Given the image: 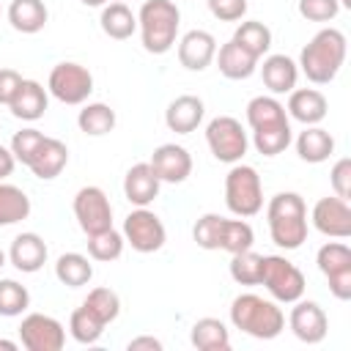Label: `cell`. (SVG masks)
I'll use <instances>...</instances> for the list:
<instances>
[{"mask_svg": "<svg viewBox=\"0 0 351 351\" xmlns=\"http://www.w3.org/2000/svg\"><path fill=\"white\" fill-rule=\"evenodd\" d=\"M151 170L159 181H167V184H181L189 178L192 173V156L184 145H176V143H165L159 145L154 154H151Z\"/></svg>", "mask_w": 351, "mask_h": 351, "instance_id": "15", "label": "cell"}, {"mask_svg": "<svg viewBox=\"0 0 351 351\" xmlns=\"http://www.w3.org/2000/svg\"><path fill=\"white\" fill-rule=\"evenodd\" d=\"M82 5H88V8H99V5H104L107 0H80Z\"/></svg>", "mask_w": 351, "mask_h": 351, "instance_id": "50", "label": "cell"}, {"mask_svg": "<svg viewBox=\"0 0 351 351\" xmlns=\"http://www.w3.org/2000/svg\"><path fill=\"white\" fill-rule=\"evenodd\" d=\"M343 60H346V36L337 27H324L304 44L296 66H302L310 82L326 85L337 77Z\"/></svg>", "mask_w": 351, "mask_h": 351, "instance_id": "1", "label": "cell"}, {"mask_svg": "<svg viewBox=\"0 0 351 351\" xmlns=\"http://www.w3.org/2000/svg\"><path fill=\"white\" fill-rule=\"evenodd\" d=\"M252 241H255V233L250 228V222L244 219H225L222 225V244L219 250L236 255V252H244V250H252Z\"/></svg>", "mask_w": 351, "mask_h": 351, "instance_id": "38", "label": "cell"}, {"mask_svg": "<svg viewBox=\"0 0 351 351\" xmlns=\"http://www.w3.org/2000/svg\"><path fill=\"white\" fill-rule=\"evenodd\" d=\"M299 14L307 22H329L340 11V0H299Z\"/></svg>", "mask_w": 351, "mask_h": 351, "instance_id": "43", "label": "cell"}, {"mask_svg": "<svg viewBox=\"0 0 351 351\" xmlns=\"http://www.w3.org/2000/svg\"><path fill=\"white\" fill-rule=\"evenodd\" d=\"M167 230L162 225V219L148 211L145 206H137L134 211L126 214L123 219V241L132 244V250L137 252H156L165 247Z\"/></svg>", "mask_w": 351, "mask_h": 351, "instance_id": "10", "label": "cell"}, {"mask_svg": "<svg viewBox=\"0 0 351 351\" xmlns=\"http://www.w3.org/2000/svg\"><path fill=\"white\" fill-rule=\"evenodd\" d=\"M44 137H47V134L38 132V129H22V132H16V134L11 137V154H14V159L22 162V165H27Z\"/></svg>", "mask_w": 351, "mask_h": 351, "instance_id": "42", "label": "cell"}, {"mask_svg": "<svg viewBox=\"0 0 351 351\" xmlns=\"http://www.w3.org/2000/svg\"><path fill=\"white\" fill-rule=\"evenodd\" d=\"M217 55V38L208 30H189L178 41V60L189 71H203Z\"/></svg>", "mask_w": 351, "mask_h": 351, "instance_id": "16", "label": "cell"}, {"mask_svg": "<svg viewBox=\"0 0 351 351\" xmlns=\"http://www.w3.org/2000/svg\"><path fill=\"white\" fill-rule=\"evenodd\" d=\"M47 90L41 88V82L36 80H22L16 96L11 99L8 110L14 112V118L19 121H38L44 112H47Z\"/></svg>", "mask_w": 351, "mask_h": 351, "instance_id": "24", "label": "cell"}, {"mask_svg": "<svg viewBox=\"0 0 351 351\" xmlns=\"http://www.w3.org/2000/svg\"><path fill=\"white\" fill-rule=\"evenodd\" d=\"M19 340L27 351H60L66 343V329L52 315L30 313L19 324Z\"/></svg>", "mask_w": 351, "mask_h": 351, "instance_id": "12", "label": "cell"}, {"mask_svg": "<svg viewBox=\"0 0 351 351\" xmlns=\"http://www.w3.org/2000/svg\"><path fill=\"white\" fill-rule=\"evenodd\" d=\"M313 225L318 233L329 239H348L351 236V208L343 197H321L313 206Z\"/></svg>", "mask_w": 351, "mask_h": 351, "instance_id": "13", "label": "cell"}, {"mask_svg": "<svg viewBox=\"0 0 351 351\" xmlns=\"http://www.w3.org/2000/svg\"><path fill=\"white\" fill-rule=\"evenodd\" d=\"M66 162H69V148H66V143H60V140H55V137H44L41 145L36 148V154L30 156L27 167L33 170L36 178L49 181V178H55V176L63 173Z\"/></svg>", "mask_w": 351, "mask_h": 351, "instance_id": "18", "label": "cell"}, {"mask_svg": "<svg viewBox=\"0 0 351 351\" xmlns=\"http://www.w3.org/2000/svg\"><path fill=\"white\" fill-rule=\"evenodd\" d=\"M271 241L282 250H299L307 241V206L296 192H277L266 206Z\"/></svg>", "mask_w": 351, "mask_h": 351, "instance_id": "2", "label": "cell"}, {"mask_svg": "<svg viewBox=\"0 0 351 351\" xmlns=\"http://www.w3.org/2000/svg\"><path fill=\"white\" fill-rule=\"evenodd\" d=\"M3 266H5V252L0 250V269H3Z\"/></svg>", "mask_w": 351, "mask_h": 351, "instance_id": "51", "label": "cell"}, {"mask_svg": "<svg viewBox=\"0 0 351 351\" xmlns=\"http://www.w3.org/2000/svg\"><path fill=\"white\" fill-rule=\"evenodd\" d=\"M335 151V137L321 129L318 123L315 126H304V132L296 137V154L302 162H310V165H318V162H326Z\"/></svg>", "mask_w": 351, "mask_h": 351, "instance_id": "25", "label": "cell"}, {"mask_svg": "<svg viewBox=\"0 0 351 351\" xmlns=\"http://www.w3.org/2000/svg\"><path fill=\"white\" fill-rule=\"evenodd\" d=\"M230 324L255 340H274L285 329V315L271 299L258 293H239L230 304Z\"/></svg>", "mask_w": 351, "mask_h": 351, "instance_id": "3", "label": "cell"}, {"mask_svg": "<svg viewBox=\"0 0 351 351\" xmlns=\"http://www.w3.org/2000/svg\"><path fill=\"white\" fill-rule=\"evenodd\" d=\"M77 126H80V132H85L90 137L110 134L115 129V110L110 104H101V101L85 104L77 115Z\"/></svg>", "mask_w": 351, "mask_h": 351, "instance_id": "31", "label": "cell"}, {"mask_svg": "<svg viewBox=\"0 0 351 351\" xmlns=\"http://www.w3.org/2000/svg\"><path fill=\"white\" fill-rule=\"evenodd\" d=\"M8 261L25 271V274H33L38 271L44 263H47V244L38 233H19L14 241H11V250H8Z\"/></svg>", "mask_w": 351, "mask_h": 351, "instance_id": "20", "label": "cell"}, {"mask_svg": "<svg viewBox=\"0 0 351 351\" xmlns=\"http://www.w3.org/2000/svg\"><path fill=\"white\" fill-rule=\"evenodd\" d=\"M233 41L241 44L250 55H255V58L261 60V58L269 52V47H271V30H269L263 22L250 19V22H241V25L236 27Z\"/></svg>", "mask_w": 351, "mask_h": 351, "instance_id": "33", "label": "cell"}, {"mask_svg": "<svg viewBox=\"0 0 351 351\" xmlns=\"http://www.w3.org/2000/svg\"><path fill=\"white\" fill-rule=\"evenodd\" d=\"M225 206L236 217H255L263 208V184L255 167L233 165L225 176Z\"/></svg>", "mask_w": 351, "mask_h": 351, "instance_id": "5", "label": "cell"}, {"mask_svg": "<svg viewBox=\"0 0 351 351\" xmlns=\"http://www.w3.org/2000/svg\"><path fill=\"white\" fill-rule=\"evenodd\" d=\"M0 348H3V351H16V343H14V340H5V337H0Z\"/></svg>", "mask_w": 351, "mask_h": 351, "instance_id": "49", "label": "cell"}, {"mask_svg": "<svg viewBox=\"0 0 351 351\" xmlns=\"http://www.w3.org/2000/svg\"><path fill=\"white\" fill-rule=\"evenodd\" d=\"M222 225H225V217L219 214H203L195 228H192V239L197 247L203 250H219L222 244Z\"/></svg>", "mask_w": 351, "mask_h": 351, "instance_id": "41", "label": "cell"}, {"mask_svg": "<svg viewBox=\"0 0 351 351\" xmlns=\"http://www.w3.org/2000/svg\"><path fill=\"white\" fill-rule=\"evenodd\" d=\"M203 115H206L203 99H197V96H192V93H184V96H178V99H173V101L167 104V110H165V123H167V129L176 132V134H189V132H195V129L200 126Z\"/></svg>", "mask_w": 351, "mask_h": 351, "instance_id": "17", "label": "cell"}, {"mask_svg": "<svg viewBox=\"0 0 351 351\" xmlns=\"http://www.w3.org/2000/svg\"><path fill=\"white\" fill-rule=\"evenodd\" d=\"M159 184H162V181L154 176L151 165H148V162H140V165H134V167L126 170L123 195H126V200L134 203V206H148V203L156 200Z\"/></svg>", "mask_w": 351, "mask_h": 351, "instance_id": "21", "label": "cell"}, {"mask_svg": "<svg viewBox=\"0 0 351 351\" xmlns=\"http://www.w3.org/2000/svg\"><path fill=\"white\" fill-rule=\"evenodd\" d=\"M82 307H88V310L107 326V324H112V321L118 318V313H121V299H118V293H115L112 288H93V291L85 296Z\"/></svg>", "mask_w": 351, "mask_h": 351, "instance_id": "37", "label": "cell"}, {"mask_svg": "<svg viewBox=\"0 0 351 351\" xmlns=\"http://www.w3.org/2000/svg\"><path fill=\"white\" fill-rule=\"evenodd\" d=\"M69 332H71V337H74L77 343L93 346V343H99V337H101V332H104V324H101L88 307H77V310L71 313V318H69Z\"/></svg>", "mask_w": 351, "mask_h": 351, "instance_id": "36", "label": "cell"}, {"mask_svg": "<svg viewBox=\"0 0 351 351\" xmlns=\"http://www.w3.org/2000/svg\"><path fill=\"white\" fill-rule=\"evenodd\" d=\"M326 110H329L326 96L321 90H315V88H299V90L293 88L291 96H288V112H291V118L299 121V123H304V126L321 123L326 118Z\"/></svg>", "mask_w": 351, "mask_h": 351, "instance_id": "19", "label": "cell"}, {"mask_svg": "<svg viewBox=\"0 0 351 351\" xmlns=\"http://www.w3.org/2000/svg\"><path fill=\"white\" fill-rule=\"evenodd\" d=\"M137 348L159 351L162 348V340H156V337H134V340H129V351H137Z\"/></svg>", "mask_w": 351, "mask_h": 351, "instance_id": "48", "label": "cell"}, {"mask_svg": "<svg viewBox=\"0 0 351 351\" xmlns=\"http://www.w3.org/2000/svg\"><path fill=\"white\" fill-rule=\"evenodd\" d=\"M49 93L63 104H82L93 93V77L85 66L63 60L49 71Z\"/></svg>", "mask_w": 351, "mask_h": 351, "instance_id": "9", "label": "cell"}, {"mask_svg": "<svg viewBox=\"0 0 351 351\" xmlns=\"http://www.w3.org/2000/svg\"><path fill=\"white\" fill-rule=\"evenodd\" d=\"M258 285H266L271 299L285 302V304H293L296 299H302L304 288H307L304 274L282 255H263L261 258V282Z\"/></svg>", "mask_w": 351, "mask_h": 351, "instance_id": "6", "label": "cell"}, {"mask_svg": "<svg viewBox=\"0 0 351 351\" xmlns=\"http://www.w3.org/2000/svg\"><path fill=\"white\" fill-rule=\"evenodd\" d=\"M206 143H208L214 159L228 162V165L241 162V156L247 154V145H250L247 132L230 115H217L214 121H208V126H206Z\"/></svg>", "mask_w": 351, "mask_h": 351, "instance_id": "7", "label": "cell"}, {"mask_svg": "<svg viewBox=\"0 0 351 351\" xmlns=\"http://www.w3.org/2000/svg\"><path fill=\"white\" fill-rule=\"evenodd\" d=\"M214 58H217L219 74L228 77V80H247V77H252L255 69H258V58L250 55V52H247L241 44H236L233 38H230L228 44H222V47H219V55H214Z\"/></svg>", "mask_w": 351, "mask_h": 351, "instance_id": "23", "label": "cell"}, {"mask_svg": "<svg viewBox=\"0 0 351 351\" xmlns=\"http://www.w3.org/2000/svg\"><path fill=\"white\" fill-rule=\"evenodd\" d=\"M27 214H30V197L19 186L0 181V225H16L27 219Z\"/></svg>", "mask_w": 351, "mask_h": 351, "instance_id": "32", "label": "cell"}, {"mask_svg": "<svg viewBox=\"0 0 351 351\" xmlns=\"http://www.w3.org/2000/svg\"><path fill=\"white\" fill-rule=\"evenodd\" d=\"M315 263L321 274L329 280L332 296L340 302H348L351 299V250L343 241H326L318 250Z\"/></svg>", "mask_w": 351, "mask_h": 351, "instance_id": "8", "label": "cell"}, {"mask_svg": "<svg viewBox=\"0 0 351 351\" xmlns=\"http://www.w3.org/2000/svg\"><path fill=\"white\" fill-rule=\"evenodd\" d=\"M47 5L41 0H11L8 5V22L14 30L19 33H38L44 25H47Z\"/></svg>", "mask_w": 351, "mask_h": 351, "instance_id": "27", "label": "cell"}, {"mask_svg": "<svg viewBox=\"0 0 351 351\" xmlns=\"http://www.w3.org/2000/svg\"><path fill=\"white\" fill-rule=\"evenodd\" d=\"M123 233H118L115 228H107L101 233H93L88 236V255L93 261H101V263H110V261H118L121 252H123Z\"/></svg>", "mask_w": 351, "mask_h": 351, "instance_id": "35", "label": "cell"}, {"mask_svg": "<svg viewBox=\"0 0 351 351\" xmlns=\"http://www.w3.org/2000/svg\"><path fill=\"white\" fill-rule=\"evenodd\" d=\"M101 30L115 38V41H123L129 38L134 30H137V16L132 14V8L126 3H110L101 8Z\"/></svg>", "mask_w": 351, "mask_h": 351, "instance_id": "28", "label": "cell"}, {"mask_svg": "<svg viewBox=\"0 0 351 351\" xmlns=\"http://www.w3.org/2000/svg\"><path fill=\"white\" fill-rule=\"evenodd\" d=\"M30 304V293L22 282L16 280H0V315L5 318H14V315H22Z\"/></svg>", "mask_w": 351, "mask_h": 351, "instance_id": "39", "label": "cell"}, {"mask_svg": "<svg viewBox=\"0 0 351 351\" xmlns=\"http://www.w3.org/2000/svg\"><path fill=\"white\" fill-rule=\"evenodd\" d=\"M211 16L219 22H239L247 14V0H206Z\"/></svg>", "mask_w": 351, "mask_h": 351, "instance_id": "44", "label": "cell"}, {"mask_svg": "<svg viewBox=\"0 0 351 351\" xmlns=\"http://www.w3.org/2000/svg\"><path fill=\"white\" fill-rule=\"evenodd\" d=\"M181 25V11L173 0H145L137 14V27L143 47L151 55H165L173 49Z\"/></svg>", "mask_w": 351, "mask_h": 351, "instance_id": "4", "label": "cell"}, {"mask_svg": "<svg viewBox=\"0 0 351 351\" xmlns=\"http://www.w3.org/2000/svg\"><path fill=\"white\" fill-rule=\"evenodd\" d=\"M112 3H123V0H112Z\"/></svg>", "mask_w": 351, "mask_h": 351, "instance_id": "52", "label": "cell"}, {"mask_svg": "<svg viewBox=\"0 0 351 351\" xmlns=\"http://www.w3.org/2000/svg\"><path fill=\"white\" fill-rule=\"evenodd\" d=\"M189 340L197 351H228L230 348V332L219 318H200L192 324Z\"/></svg>", "mask_w": 351, "mask_h": 351, "instance_id": "26", "label": "cell"}, {"mask_svg": "<svg viewBox=\"0 0 351 351\" xmlns=\"http://www.w3.org/2000/svg\"><path fill=\"white\" fill-rule=\"evenodd\" d=\"M329 181H332L335 195L343 197V200H348L351 197V159H346V156L337 159L335 167H332V173H329Z\"/></svg>", "mask_w": 351, "mask_h": 351, "instance_id": "45", "label": "cell"}, {"mask_svg": "<svg viewBox=\"0 0 351 351\" xmlns=\"http://www.w3.org/2000/svg\"><path fill=\"white\" fill-rule=\"evenodd\" d=\"M288 326L307 346L321 343L329 332V321H326V313L321 310V304L318 302H302V299L293 302V310L288 315Z\"/></svg>", "mask_w": 351, "mask_h": 351, "instance_id": "14", "label": "cell"}, {"mask_svg": "<svg viewBox=\"0 0 351 351\" xmlns=\"http://www.w3.org/2000/svg\"><path fill=\"white\" fill-rule=\"evenodd\" d=\"M261 258L258 252L252 250H244V252H236L230 258V277L239 282V285H258L261 282Z\"/></svg>", "mask_w": 351, "mask_h": 351, "instance_id": "40", "label": "cell"}, {"mask_svg": "<svg viewBox=\"0 0 351 351\" xmlns=\"http://www.w3.org/2000/svg\"><path fill=\"white\" fill-rule=\"evenodd\" d=\"M252 145L263 156H277L291 145V123H277L252 132Z\"/></svg>", "mask_w": 351, "mask_h": 351, "instance_id": "34", "label": "cell"}, {"mask_svg": "<svg viewBox=\"0 0 351 351\" xmlns=\"http://www.w3.org/2000/svg\"><path fill=\"white\" fill-rule=\"evenodd\" d=\"M74 217H77L85 236H93V233H101V230L112 228V206H110L104 189L82 186L74 195Z\"/></svg>", "mask_w": 351, "mask_h": 351, "instance_id": "11", "label": "cell"}, {"mask_svg": "<svg viewBox=\"0 0 351 351\" xmlns=\"http://www.w3.org/2000/svg\"><path fill=\"white\" fill-rule=\"evenodd\" d=\"M261 77L271 93H291L299 80V66L288 55H269L263 58Z\"/></svg>", "mask_w": 351, "mask_h": 351, "instance_id": "22", "label": "cell"}, {"mask_svg": "<svg viewBox=\"0 0 351 351\" xmlns=\"http://www.w3.org/2000/svg\"><path fill=\"white\" fill-rule=\"evenodd\" d=\"M14 165H16V159H14L11 148L0 145V181H3V178H8V176L14 173Z\"/></svg>", "mask_w": 351, "mask_h": 351, "instance_id": "47", "label": "cell"}, {"mask_svg": "<svg viewBox=\"0 0 351 351\" xmlns=\"http://www.w3.org/2000/svg\"><path fill=\"white\" fill-rule=\"evenodd\" d=\"M247 123L250 129H266V126H277V123H288L285 107L274 99V96H255L247 104Z\"/></svg>", "mask_w": 351, "mask_h": 351, "instance_id": "29", "label": "cell"}, {"mask_svg": "<svg viewBox=\"0 0 351 351\" xmlns=\"http://www.w3.org/2000/svg\"><path fill=\"white\" fill-rule=\"evenodd\" d=\"M19 85H22V74H19V71H14V69H0V104L8 107L11 99L16 96Z\"/></svg>", "mask_w": 351, "mask_h": 351, "instance_id": "46", "label": "cell"}, {"mask_svg": "<svg viewBox=\"0 0 351 351\" xmlns=\"http://www.w3.org/2000/svg\"><path fill=\"white\" fill-rule=\"evenodd\" d=\"M55 277H58L63 285H69V288H82V285L90 282L93 266H90V261H88L85 255H80V252H63V255L58 258V263H55Z\"/></svg>", "mask_w": 351, "mask_h": 351, "instance_id": "30", "label": "cell"}]
</instances>
